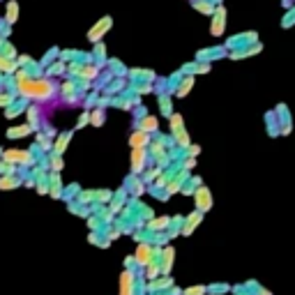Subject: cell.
<instances>
[{
    "mask_svg": "<svg viewBox=\"0 0 295 295\" xmlns=\"http://www.w3.org/2000/svg\"><path fill=\"white\" fill-rule=\"evenodd\" d=\"M16 9H19V5H16V2H9V5H7V21L9 23L16 21V14H19Z\"/></svg>",
    "mask_w": 295,
    "mask_h": 295,
    "instance_id": "obj_3",
    "label": "cell"
},
{
    "mask_svg": "<svg viewBox=\"0 0 295 295\" xmlns=\"http://www.w3.org/2000/svg\"><path fill=\"white\" fill-rule=\"evenodd\" d=\"M28 129L30 127H16V132H9V136H23V134H28Z\"/></svg>",
    "mask_w": 295,
    "mask_h": 295,
    "instance_id": "obj_4",
    "label": "cell"
},
{
    "mask_svg": "<svg viewBox=\"0 0 295 295\" xmlns=\"http://www.w3.org/2000/svg\"><path fill=\"white\" fill-rule=\"evenodd\" d=\"M21 90L26 92V95H32V97H46L49 92H51V85L44 83V81H23L21 83Z\"/></svg>",
    "mask_w": 295,
    "mask_h": 295,
    "instance_id": "obj_1",
    "label": "cell"
},
{
    "mask_svg": "<svg viewBox=\"0 0 295 295\" xmlns=\"http://www.w3.org/2000/svg\"><path fill=\"white\" fill-rule=\"evenodd\" d=\"M108 23H111V21H108V19H106V21H99L97 26H95L97 30H92L90 35H88V37H90L92 42H95V39H99V32H106V30H108Z\"/></svg>",
    "mask_w": 295,
    "mask_h": 295,
    "instance_id": "obj_2",
    "label": "cell"
}]
</instances>
